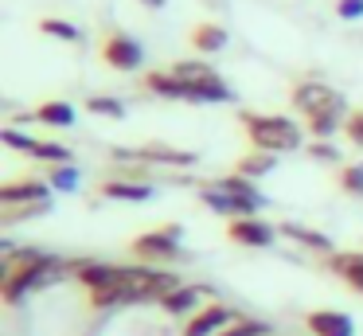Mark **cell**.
Instances as JSON below:
<instances>
[{
    "label": "cell",
    "instance_id": "3",
    "mask_svg": "<svg viewBox=\"0 0 363 336\" xmlns=\"http://www.w3.org/2000/svg\"><path fill=\"white\" fill-rule=\"evenodd\" d=\"M238 125H242V133L250 137L254 148H262V153H297L301 145H305V133H301V125L293 121V117L285 114H258V109H242L238 114Z\"/></svg>",
    "mask_w": 363,
    "mask_h": 336
},
{
    "label": "cell",
    "instance_id": "26",
    "mask_svg": "<svg viewBox=\"0 0 363 336\" xmlns=\"http://www.w3.org/2000/svg\"><path fill=\"white\" fill-rule=\"evenodd\" d=\"M336 180H340V188H344L347 195H359V200H363V161H355V164H344Z\"/></svg>",
    "mask_w": 363,
    "mask_h": 336
},
{
    "label": "cell",
    "instance_id": "22",
    "mask_svg": "<svg viewBox=\"0 0 363 336\" xmlns=\"http://www.w3.org/2000/svg\"><path fill=\"white\" fill-rule=\"evenodd\" d=\"M274 168H277V153H262V148H250V153L235 164V172H238V176H246V180L269 176Z\"/></svg>",
    "mask_w": 363,
    "mask_h": 336
},
{
    "label": "cell",
    "instance_id": "27",
    "mask_svg": "<svg viewBox=\"0 0 363 336\" xmlns=\"http://www.w3.org/2000/svg\"><path fill=\"white\" fill-rule=\"evenodd\" d=\"M86 109L94 117H125V106H121L118 98H106V94H94V98L86 102Z\"/></svg>",
    "mask_w": 363,
    "mask_h": 336
},
{
    "label": "cell",
    "instance_id": "24",
    "mask_svg": "<svg viewBox=\"0 0 363 336\" xmlns=\"http://www.w3.org/2000/svg\"><path fill=\"white\" fill-rule=\"evenodd\" d=\"M40 31H43V36H55V39H67V43H79V39H82V31L74 28L71 20H55V16L40 20Z\"/></svg>",
    "mask_w": 363,
    "mask_h": 336
},
{
    "label": "cell",
    "instance_id": "32",
    "mask_svg": "<svg viewBox=\"0 0 363 336\" xmlns=\"http://www.w3.org/2000/svg\"><path fill=\"white\" fill-rule=\"evenodd\" d=\"M145 8H164V0H141Z\"/></svg>",
    "mask_w": 363,
    "mask_h": 336
},
{
    "label": "cell",
    "instance_id": "17",
    "mask_svg": "<svg viewBox=\"0 0 363 336\" xmlns=\"http://www.w3.org/2000/svg\"><path fill=\"white\" fill-rule=\"evenodd\" d=\"M141 86L149 94H157V98H172V102H191V90L180 82V78L172 75V70H149V75L141 78Z\"/></svg>",
    "mask_w": 363,
    "mask_h": 336
},
{
    "label": "cell",
    "instance_id": "11",
    "mask_svg": "<svg viewBox=\"0 0 363 336\" xmlns=\"http://www.w3.org/2000/svg\"><path fill=\"white\" fill-rule=\"evenodd\" d=\"M227 234H230V242H238V246H250V250H266V246H274V239H277V231L266 223V219H258V215H250V219H230Z\"/></svg>",
    "mask_w": 363,
    "mask_h": 336
},
{
    "label": "cell",
    "instance_id": "10",
    "mask_svg": "<svg viewBox=\"0 0 363 336\" xmlns=\"http://www.w3.org/2000/svg\"><path fill=\"white\" fill-rule=\"evenodd\" d=\"M235 320H238V313L230 309V305L211 301V305H203V309H199L196 317L184 320V336H219L223 328L235 325Z\"/></svg>",
    "mask_w": 363,
    "mask_h": 336
},
{
    "label": "cell",
    "instance_id": "2",
    "mask_svg": "<svg viewBox=\"0 0 363 336\" xmlns=\"http://www.w3.org/2000/svg\"><path fill=\"white\" fill-rule=\"evenodd\" d=\"M172 289H180L176 273L168 266H113L110 278L98 289H90L94 309H118V305H141V301H164Z\"/></svg>",
    "mask_w": 363,
    "mask_h": 336
},
{
    "label": "cell",
    "instance_id": "13",
    "mask_svg": "<svg viewBox=\"0 0 363 336\" xmlns=\"http://www.w3.org/2000/svg\"><path fill=\"white\" fill-rule=\"evenodd\" d=\"M199 200H203L211 211H219V215H230V219H250L254 211H258L254 203L235 200V195H227V192H219V188H211V180H203V184H199Z\"/></svg>",
    "mask_w": 363,
    "mask_h": 336
},
{
    "label": "cell",
    "instance_id": "1",
    "mask_svg": "<svg viewBox=\"0 0 363 336\" xmlns=\"http://www.w3.org/2000/svg\"><path fill=\"white\" fill-rule=\"evenodd\" d=\"M79 270V262H67L59 254H48L40 246H0V297L4 305H20L28 293L43 286H55L59 278Z\"/></svg>",
    "mask_w": 363,
    "mask_h": 336
},
{
    "label": "cell",
    "instance_id": "23",
    "mask_svg": "<svg viewBox=\"0 0 363 336\" xmlns=\"http://www.w3.org/2000/svg\"><path fill=\"white\" fill-rule=\"evenodd\" d=\"M35 121L51 125V129H71L74 125V106L71 102H43V106L35 109Z\"/></svg>",
    "mask_w": 363,
    "mask_h": 336
},
{
    "label": "cell",
    "instance_id": "31",
    "mask_svg": "<svg viewBox=\"0 0 363 336\" xmlns=\"http://www.w3.org/2000/svg\"><path fill=\"white\" fill-rule=\"evenodd\" d=\"M336 12H340V20H359V16H363V0H340Z\"/></svg>",
    "mask_w": 363,
    "mask_h": 336
},
{
    "label": "cell",
    "instance_id": "4",
    "mask_svg": "<svg viewBox=\"0 0 363 336\" xmlns=\"http://www.w3.org/2000/svg\"><path fill=\"white\" fill-rule=\"evenodd\" d=\"M168 70H172V75L191 90V102H235L238 98L235 86H227V78L203 59H180V63H172Z\"/></svg>",
    "mask_w": 363,
    "mask_h": 336
},
{
    "label": "cell",
    "instance_id": "8",
    "mask_svg": "<svg viewBox=\"0 0 363 336\" xmlns=\"http://www.w3.org/2000/svg\"><path fill=\"white\" fill-rule=\"evenodd\" d=\"M102 59H106V67L121 70V75H133V70H141L145 51L133 36L113 28V31H106V39H102Z\"/></svg>",
    "mask_w": 363,
    "mask_h": 336
},
{
    "label": "cell",
    "instance_id": "18",
    "mask_svg": "<svg viewBox=\"0 0 363 336\" xmlns=\"http://www.w3.org/2000/svg\"><path fill=\"white\" fill-rule=\"evenodd\" d=\"M328 270L336 273L340 281L363 293V250H344V254H328Z\"/></svg>",
    "mask_w": 363,
    "mask_h": 336
},
{
    "label": "cell",
    "instance_id": "29",
    "mask_svg": "<svg viewBox=\"0 0 363 336\" xmlns=\"http://www.w3.org/2000/svg\"><path fill=\"white\" fill-rule=\"evenodd\" d=\"M344 137L352 141L355 148H363V109H352V114H347V121H344Z\"/></svg>",
    "mask_w": 363,
    "mask_h": 336
},
{
    "label": "cell",
    "instance_id": "21",
    "mask_svg": "<svg viewBox=\"0 0 363 336\" xmlns=\"http://www.w3.org/2000/svg\"><path fill=\"white\" fill-rule=\"evenodd\" d=\"M281 234H285V239H293V242H301V246H308V250H316V254H336L328 234H324V231H313V227L281 223Z\"/></svg>",
    "mask_w": 363,
    "mask_h": 336
},
{
    "label": "cell",
    "instance_id": "20",
    "mask_svg": "<svg viewBox=\"0 0 363 336\" xmlns=\"http://www.w3.org/2000/svg\"><path fill=\"white\" fill-rule=\"evenodd\" d=\"M188 43L196 47L199 55H215V51L227 47V28H223V23H196L191 36H188Z\"/></svg>",
    "mask_w": 363,
    "mask_h": 336
},
{
    "label": "cell",
    "instance_id": "9",
    "mask_svg": "<svg viewBox=\"0 0 363 336\" xmlns=\"http://www.w3.org/2000/svg\"><path fill=\"white\" fill-rule=\"evenodd\" d=\"M4 137V145H12L16 153H24V156H32V161H43V164H71V148H63V145H55V141H40V137H24L20 129H4L0 133Z\"/></svg>",
    "mask_w": 363,
    "mask_h": 336
},
{
    "label": "cell",
    "instance_id": "5",
    "mask_svg": "<svg viewBox=\"0 0 363 336\" xmlns=\"http://www.w3.org/2000/svg\"><path fill=\"white\" fill-rule=\"evenodd\" d=\"M184 231L180 223H164L157 231H145L133 239V258L141 266H172L184 258Z\"/></svg>",
    "mask_w": 363,
    "mask_h": 336
},
{
    "label": "cell",
    "instance_id": "30",
    "mask_svg": "<svg viewBox=\"0 0 363 336\" xmlns=\"http://www.w3.org/2000/svg\"><path fill=\"white\" fill-rule=\"evenodd\" d=\"M308 156H316V161H324V164H336L340 161V153L328 145V141H313V145H308Z\"/></svg>",
    "mask_w": 363,
    "mask_h": 336
},
{
    "label": "cell",
    "instance_id": "7",
    "mask_svg": "<svg viewBox=\"0 0 363 336\" xmlns=\"http://www.w3.org/2000/svg\"><path fill=\"white\" fill-rule=\"evenodd\" d=\"M110 161L118 164H196L199 153L191 148H176V145H141V148H110Z\"/></svg>",
    "mask_w": 363,
    "mask_h": 336
},
{
    "label": "cell",
    "instance_id": "19",
    "mask_svg": "<svg viewBox=\"0 0 363 336\" xmlns=\"http://www.w3.org/2000/svg\"><path fill=\"white\" fill-rule=\"evenodd\" d=\"M211 188H219V192L235 195V200H246V203H254V207H266V195H262L258 188H254V180L238 176V172H230V176H219V180H211Z\"/></svg>",
    "mask_w": 363,
    "mask_h": 336
},
{
    "label": "cell",
    "instance_id": "28",
    "mask_svg": "<svg viewBox=\"0 0 363 336\" xmlns=\"http://www.w3.org/2000/svg\"><path fill=\"white\" fill-rule=\"evenodd\" d=\"M48 180H51L55 192H74V188H79V172H74V164H55Z\"/></svg>",
    "mask_w": 363,
    "mask_h": 336
},
{
    "label": "cell",
    "instance_id": "15",
    "mask_svg": "<svg viewBox=\"0 0 363 336\" xmlns=\"http://www.w3.org/2000/svg\"><path fill=\"white\" fill-rule=\"evenodd\" d=\"M98 192H102L106 200H129V203L152 200V184H141V180H133V176H110V180L98 184Z\"/></svg>",
    "mask_w": 363,
    "mask_h": 336
},
{
    "label": "cell",
    "instance_id": "6",
    "mask_svg": "<svg viewBox=\"0 0 363 336\" xmlns=\"http://www.w3.org/2000/svg\"><path fill=\"white\" fill-rule=\"evenodd\" d=\"M293 109L301 117H324V114H344L347 117V102L336 86L320 82V78H305V82L293 86Z\"/></svg>",
    "mask_w": 363,
    "mask_h": 336
},
{
    "label": "cell",
    "instance_id": "25",
    "mask_svg": "<svg viewBox=\"0 0 363 336\" xmlns=\"http://www.w3.org/2000/svg\"><path fill=\"white\" fill-rule=\"evenodd\" d=\"M219 336H274V328L266 320H250V317H238L235 325H227Z\"/></svg>",
    "mask_w": 363,
    "mask_h": 336
},
{
    "label": "cell",
    "instance_id": "16",
    "mask_svg": "<svg viewBox=\"0 0 363 336\" xmlns=\"http://www.w3.org/2000/svg\"><path fill=\"white\" fill-rule=\"evenodd\" d=\"M207 289L203 286H180V289H172V293L164 297V301H160V309L168 313V317H196L199 309H203V305H199V297H203Z\"/></svg>",
    "mask_w": 363,
    "mask_h": 336
},
{
    "label": "cell",
    "instance_id": "14",
    "mask_svg": "<svg viewBox=\"0 0 363 336\" xmlns=\"http://www.w3.org/2000/svg\"><path fill=\"white\" fill-rule=\"evenodd\" d=\"M305 328L313 336H355V325L347 313H336V309H316L305 317Z\"/></svg>",
    "mask_w": 363,
    "mask_h": 336
},
{
    "label": "cell",
    "instance_id": "12",
    "mask_svg": "<svg viewBox=\"0 0 363 336\" xmlns=\"http://www.w3.org/2000/svg\"><path fill=\"white\" fill-rule=\"evenodd\" d=\"M51 200V184L48 180H12L0 188V207H24V203H48Z\"/></svg>",
    "mask_w": 363,
    "mask_h": 336
}]
</instances>
